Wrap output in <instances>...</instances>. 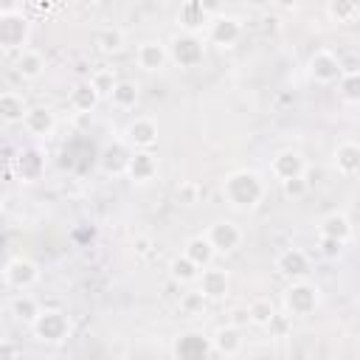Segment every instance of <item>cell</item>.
<instances>
[{"label": "cell", "instance_id": "33", "mask_svg": "<svg viewBox=\"0 0 360 360\" xmlns=\"http://www.w3.org/2000/svg\"><path fill=\"white\" fill-rule=\"evenodd\" d=\"M357 73H340V96H343V101H349V104H354L357 98H360V90H357Z\"/></svg>", "mask_w": 360, "mask_h": 360}, {"label": "cell", "instance_id": "12", "mask_svg": "<svg viewBox=\"0 0 360 360\" xmlns=\"http://www.w3.org/2000/svg\"><path fill=\"white\" fill-rule=\"evenodd\" d=\"M135 62H138V68H143L146 73H155V70H163V68H166V62H169V51H166L163 42L149 39V42H141V45H138V51H135Z\"/></svg>", "mask_w": 360, "mask_h": 360}, {"label": "cell", "instance_id": "14", "mask_svg": "<svg viewBox=\"0 0 360 360\" xmlns=\"http://www.w3.org/2000/svg\"><path fill=\"white\" fill-rule=\"evenodd\" d=\"M208 37H211V42H217L222 48H231L233 42H239L242 25H239L236 17H214L208 22Z\"/></svg>", "mask_w": 360, "mask_h": 360}, {"label": "cell", "instance_id": "20", "mask_svg": "<svg viewBox=\"0 0 360 360\" xmlns=\"http://www.w3.org/2000/svg\"><path fill=\"white\" fill-rule=\"evenodd\" d=\"M25 110H28V104H25V98L20 93H14V90L0 93V121L17 124V121H22Z\"/></svg>", "mask_w": 360, "mask_h": 360}, {"label": "cell", "instance_id": "19", "mask_svg": "<svg viewBox=\"0 0 360 360\" xmlns=\"http://www.w3.org/2000/svg\"><path fill=\"white\" fill-rule=\"evenodd\" d=\"M335 166L340 174L346 177H354L357 174V166H360V149L354 141H343L338 149H335Z\"/></svg>", "mask_w": 360, "mask_h": 360}, {"label": "cell", "instance_id": "31", "mask_svg": "<svg viewBox=\"0 0 360 360\" xmlns=\"http://www.w3.org/2000/svg\"><path fill=\"white\" fill-rule=\"evenodd\" d=\"M11 309H14V315H17L20 321H28V323H31V321L37 318V312H39V304H37L31 295H25V292H22L20 298H14Z\"/></svg>", "mask_w": 360, "mask_h": 360}, {"label": "cell", "instance_id": "18", "mask_svg": "<svg viewBox=\"0 0 360 360\" xmlns=\"http://www.w3.org/2000/svg\"><path fill=\"white\" fill-rule=\"evenodd\" d=\"M211 349H214L217 354H225V357L239 354V352H242V332H239V326H233V323L219 326V329L214 332V338H211Z\"/></svg>", "mask_w": 360, "mask_h": 360}, {"label": "cell", "instance_id": "27", "mask_svg": "<svg viewBox=\"0 0 360 360\" xmlns=\"http://www.w3.org/2000/svg\"><path fill=\"white\" fill-rule=\"evenodd\" d=\"M96 45H98L101 53H118V51H124L127 37H124L121 28H101L96 34Z\"/></svg>", "mask_w": 360, "mask_h": 360}, {"label": "cell", "instance_id": "37", "mask_svg": "<svg viewBox=\"0 0 360 360\" xmlns=\"http://www.w3.org/2000/svg\"><path fill=\"white\" fill-rule=\"evenodd\" d=\"M228 323H233V326H239V329H242V326H248V323H250L248 307H236V309L231 312V321H228Z\"/></svg>", "mask_w": 360, "mask_h": 360}, {"label": "cell", "instance_id": "35", "mask_svg": "<svg viewBox=\"0 0 360 360\" xmlns=\"http://www.w3.org/2000/svg\"><path fill=\"white\" fill-rule=\"evenodd\" d=\"M180 20H183V22L188 25V28L200 25V22L205 20V11H202L200 0H188V3H186V8H183V14H180Z\"/></svg>", "mask_w": 360, "mask_h": 360}, {"label": "cell", "instance_id": "1", "mask_svg": "<svg viewBox=\"0 0 360 360\" xmlns=\"http://www.w3.org/2000/svg\"><path fill=\"white\" fill-rule=\"evenodd\" d=\"M264 180L250 172V169H239V172H231L225 180H222V197L228 200L231 208L236 211H250L256 208L262 200H264Z\"/></svg>", "mask_w": 360, "mask_h": 360}, {"label": "cell", "instance_id": "8", "mask_svg": "<svg viewBox=\"0 0 360 360\" xmlns=\"http://www.w3.org/2000/svg\"><path fill=\"white\" fill-rule=\"evenodd\" d=\"M28 22L17 11H0V48H22Z\"/></svg>", "mask_w": 360, "mask_h": 360}, {"label": "cell", "instance_id": "3", "mask_svg": "<svg viewBox=\"0 0 360 360\" xmlns=\"http://www.w3.org/2000/svg\"><path fill=\"white\" fill-rule=\"evenodd\" d=\"M318 292H321V290L312 287L309 281H304V278H292V284L284 290V309H287L292 318H304V315L315 312L318 298H321Z\"/></svg>", "mask_w": 360, "mask_h": 360}, {"label": "cell", "instance_id": "5", "mask_svg": "<svg viewBox=\"0 0 360 360\" xmlns=\"http://www.w3.org/2000/svg\"><path fill=\"white\" fill-rule=\"evenodd\" d=\"M169 59H174L180 68H194L197 62H202V42L194 34H177L172 39Z\"/></svg>", "mask_w": 360, "mask_h": 360}, {"label": "cell", "instance_id": "13", "mask_svg": "<svg viewBox=\"0 0 360 360\" xmlns=\"http://www.w3.org/2000/svg\"><path fill=\"white\" fill-rule=\"evenodd\" d=\"M304 169H307V163H304L301 152H292V149L278 152V155L273 158V163H270V174H273L278 183H281V180H290V177H301Z\"/></svg>", "mask_w": 360, "mask_h": 360}, {"label": "cell", "instance_id": "32", "mask_svg": "<svg viewBox=\"0 0 360 360\" xmlns=\"http://www.w3.org/2000/svg\"><path fill=\"white\" fill-rule=\"evenodd\" d=\"M329 14H332L338 22H352V20L357 17V6H354V0H332Z\"/></svg>", "mask_w": 360, "mask_h": 360}, {"label": "cell", "instance_id": "17", "mask_svg": "<svg viewBox=\"0 0 360 360\" xmlns=\"http://www.w3.org/2000/svg\"><path fill=\"white\" fill-rule=\"evenodd\" d=\"M197 284H200L197 290L205 298H222L228 292V273L219 270V267H208L205 264V270H200V276H197Z\"/></svg>", "mask_w": 360, "mask_h": 360}, {"label": "cell", "instance_id": "22", "mask_svg": "<svg viewBox=\"0 0 360 360\" xmlns=\"http://www.w3.org/2000/svg\"><path fill=\"white\" fill-rule=\"evenodd\" d=\"M197 267H205V264H211V259L217 256V250L211 248V242H208V236H191L188 242H186V250H183Z\"/></svg>", "mask_w": 360, "mask_h": 360}, {"label": "cell", "instance_id": "30", "mask_svg": "<svg viewBox=\"0 0 360 360\" xmlns=\"http://www.w3.org/2000/svg\"><path fill=\"white\" fill-rule=\"evenodd\" d=\"M180 312L183 315H202L205 312V295L200 292V290H188V292H183L180 295Z\"/></svg>", "mask_w": 360, "mask_h": 360}, {"label": "cell", "instance_id": "26", "mask_svg": "<svg viewBox=\"0 0 360 360\" xmlns=\"http://www.w3.org/2000/svg\"><path fill=\"white\" fill-rule=\"evenodd\" d=\"M169 273H172V281H177V284H191V281H197V276H200V267L183 253V256H177V259H172V264H169Z\"/></svg>", "mask_w": 360, "mask_h": 360}, {"label": "cell", "instance_id": "36", "mask_svg": "<svg viewBox=\"0 0 360 360\" xmlns=\"http://www.w3.org/2000/svg\"><path fill=\"white\" fill-rule=\"evenodd\" d=\"M281 186H284V194H287V197H301V194H307V180H304V174H301V177L281 180Z\"/></svg>", "mask_w": 360, "mask_h": 360}, {"label": "cell", "instance_id": "34", "mask_svg": "<svg viewBox=\"0 0 360 360\" xmlns=\"http://www.w3.org/2000/svg\"><path fill=\"white\" fill-rule=\"evenodd\" d=\"M202 186L200 183H180V188H177V200L183 202V205H197L200 200H202Z\"/></svg>", "mask_w": 360, "mask_h": 360}, {"label": "cell", "instance_id": "25", "mask_svg": "<svg viewBox=\"0 0 360 360\" xmlns=\"http://www.w3.org/2000/svg\"><path fill=\"white\" fill-rule=\"evenodd\" d=\"M96 101H98V93L90 87V82L79 84V87L70 93V98H68V104H70L79 115H90V110L96 107Z\"/></svg>", "mask_w": 360, "mask_h": 360}, {"label": "cell", "instance_id": "42", "mask_svg": "<svg viewBox=\"0 0 360 360\" xmlns=\"http://www.w3.org/2000/svg\"><path fill=\"white\" fill-rule=\"evenodd\" d=\"M76 3H79V6H98L101 0H76Z\"/></svg>", "mask_w": 360, "mask_h": 360}, {"label": "cell", "instance_id": "24", "mask_svg": "<svg viewBox=\"0 0 360 360\" xmlns=\"http://www.w3.org/2000/svg\"><path fill=\"white\" fill-rule=\"evenodd\" d=\"M321 236H326V239H338V242H346L349 236H352V225H349V219L343 217V214H329L323 222H321Z\"/></svg>", "mask_w": 360, "mask_h": 360}, {"label": "cell", "instance_id": "38", "mask_svg": "<svg viewBox=\"0 0 360 360\" xmlns=\"http://www.w3.org/2000/svg\"><path fill=\"white\" fill-rule=\"evenodd\" d=\"M132 248H135L138 256H146V253L152 250V239H149V236H138V239L132 242Z\"/></svg>", "mask_w": 360, "mask_h": 360}, {"label": "cell", "instance_id": "9", "mask_svg": "<svg viewBox=\"0 0 360 360\" xmlns=\"http://www.w3.org/2000/svg\"><path fill=\"white\" fill-rule=\"evenodd\" d=\"M309 76L318 84H332L340 79V59L332 51H315L309 56Z\"/></svg>", "mask_w": 360, "mask_h": 360}, {"label": "cell", "instance_id": "39", "mask_svg": "<svg viewBox=\"0 0 360 360\" xmlns=\"http://www.w3.org/2000/svg\"><path fill=\"white\" fill-rule=\"evenodd\" d=\"M321 245H323V253H326V256H335V253L343 248V242H338V239H326V236H321Z\"/></svg>", "mask_w": 360, "mask_h": 360}, {"label": "cell", "instance_id": "16", "mask_svg": "<svg viewBox=\"0 0 360 360\" xmlns=\"http://www.w3.org/2000/svg\"><path fill=\"white\" fill-rule=\"evenodd\" d=\"M276 270L281 276H287V278H304L309 273V256L304 250H298V248H290V250L278 253Z\"/></svg>", "mask_w": 360, "mask_h": 360}, {"label": "cell", "instance_id": "7", "mask_svg": "<svg viewBox=\"0 0 360 360\" xmlns=\"http://www.w3.org/2000/svg\"><path fill=\"white\" fill-rule=\"evenodd\" d=\"M172 354L180 357V360H200V357L214 354V349H211V340L202 332H186L174 340Z\"/></svg>", "mask_w": 360, "mask_h": 360}, {"label": "cell", "instance_id": "15", "mask_svg": "<svg viewBox=\"0 0 360 360\" xmlns=\"http://www.w3.org/2000/svg\"><path fill=\"white\" fill-rule=\"evenodd\" d=\"M22 127L37 138H48L56 129V115L48 107H28L22 115Z\"/></svg>", "mask_w": 360, "mask_h": 360}, {"label": "cell", "instance_id": "41", "mask_svg": "<svg viewBox=\"0 0 360 360\" xmlns=\"http://www.w3.org/2000/svg\"><path fill=\"white\" fill-rule=\"evenodd\" d=\"M276 3H278V6H284V8H292L298 0H276Z\"/></svg>", "mask_w": 360, "mask_h": 360}, {"label": "cell", "instance_id": "21", "mask_svg": "<svg viewBox=\"0 0 360 360\" xmlns=\"http://www.w3.org/2000/svg\"><path fill=\"white\" fill-rule=\"evenodd\" d=\"M17 73L25 79V82H34L45 73V56L39 51H22L20 59H17Z\"/></svg>", "mask_w": 360, "mask_h": 360}, {"label": "cell", "instance_id": "4", "mask_svg": "<svg viewBox=\"0 0 360 360\" xmlns=\"http://www.w3.org/2000/svg\"><path fill=\"white\" fill-rule=\"evenodd\" d=\"M205 236L217 253H233L242 245V228L233 219H217Z\"/></svg>", "mask_w": 360, "mask_h": 360}, {"label": "cell", "instance_id": "40", "mask_svg": "<svg viewBox=\"0 0 360 360\" xmlns=\"http://www.w3.org/2000/svg\"><path fill=\"white\" fill-rule=\"evenodd\" d=\"M0 354H22V349L14 343H0Z\"/></svg>", "mask_w": 360, "mask_h": 360}, {"label": "cell", "instance_id": "28", "mask_svg": "<svg viewBox=\"0 0 360 360\" xmlns=\"http://www.w3.org/2000/svg\"><path fill=\"white\" fill-rule=\"evenodd\" d=\"M248 315H250V323H253V326H264V329H267V323H270L278 312H276V304H273L270 298H256V301L248 307Z\"/></svg>", "mask_w": 360, "mask_h": 360}, {"label": "cell", "instance_id": "11", "mask_svg": "<svg viewBox=\"0 0 360 360\" xmlns=\"http://www.w3.org/2000/svg\"><path fill=\"white\" fill-rule=\"evenodd\" d=\"M155 172H158V158H155L149 149H135V152L127 158V169H124V174L132 177L135 183H146V180H152Z\"/></svg>", "mask_w": 360, "mask_h": 360}, {"label": "cell", "instance_id": "23", "mask_svg": "<svg viewBox=\"0 0 360 360\" xmlns=\"http://www.w3.org/2000/svg\"><path fill=\"white\" fill-rule=\"evenodd\" d=\"M115 110H132L138 104V84L135 82H115L112 93L107 96Z\"/></svg>", "mask_w": 360, "mask_h": 360}, {"label": "cell", "instance_id": "29", "mask_svg": "<svg viewBox=\"0 0 360 360\" xmlns=\"http://www.w3.org/2000/svg\"><path fill=\"white\" fill-rule=\"evenodd\" d=\"M87 82H90V87L98 93V98H104V96L112 93V87H115L118 79H115V70H112V68H98V70L90 73Z\"/></svg>", "mask_w": 360, "mask_h": 360}, {"label": "cell", "instance_id": "6", "mask_svg": "<svg viewBox=\"0 0 360 360\" xmlns=\"http://www.w3.org/2000/svg\"><path fill=\"white\" fill-rule=\"evenodd\" d=\"M3 278H6L8 287L25 292L28 287H34V284L39 281V270H37V264L28 262V259H11V262L6 264V270H3Z\"/></svg>", "mask_w": 360, "mask_h": 360}, {"label": "cell", "instance_id": "10", "mask_svg": "<svg viewBox=\"0 0 360 360\" xmlns=\"http://www.w3.org/2000/svg\"><path fill=\"white\" fill-rule=\"evenodd\" d=\"M158 141V124L152 118H135L127 124L124 129V143H129L132 149H152Z\"/></svg>", "mask_w": 360, "mask_h": 360}, {"label": "cell", "instance_id": "2", "mask_svg": "<svg viewBox=\"0 0 360 360\" xmlns=\"http://www.w3.org/2000/svg\"><path fill=\"white\" fill-rule=\"evenodd\" d=\"M31 329L42 343H62L70 335V321L59 309H39L37 318L31 321Z\"/></svg>", "mask_w": 360, "mask_h": 360}]
</instances>
